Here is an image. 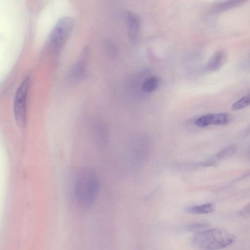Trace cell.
I'll use <instances>...</instances> for the list:
<instances>
[{"instance_id":"13","label":"cell","mask_w":250,"mask_h":250,"mask_svg":"<svg viewBox=\"0 0 250 250\" xmlns=\"http://www.w3.org/2000/svg\"><path fill=\"white\" fill-rule=\"evenodd\" d=\"M250 96L248 94L237 100L232 105V110H238L247 107L250 105Z\"/></svg>"},{"instance_id":"1","label":"cell","mask_w":250,"mask_h":250,"mask_svg":"<svg viewBox=\"0 0 250 250\" xmlns=\"http://www.w3.org/2000/svg\"><path fill=\"white\" fill-rule=\"evenodd\" d=\"M99 187V179L95 171L88 167L81 168L74 184V195L78 205L84 208L90 207L98 195Z\"/></svg>"},{"instance_id":"5","label":"cell","mask_w":250,"mask_h":250,"mask_svg":"<svg viewBox=\"0 0 250 250\" xmlns=\"http://www.w3.org/2000/svg\"><path fill=\"white\" fill-rule=\"evenodd\" d=\"M91 132L96 146L100 149L105 148L108 143L109 135L106 123L101 120L94 121L92 124Z\"/></svg>"},{"instance_id":"11","label":"cell","mask_w":250,"mask_h":250,"mask_svg":"<svg viewBox=\"0 0 250 250\" xmlns=\"http://www.w3.org/2000/svg\"><path fill=\"white\" fill-rule=\"evenodd\" d=\"M160 80L156 76H150L146 79L142 84V90L146 93L154 91L159 86Z\"/></svg>"},{"instance_id":"6","label":"cell","mask_w":250,"mask_h":250,"mask_svg":"<svg viewBox=\"0 0 250 250\" xmlns=\"http://www.w3.org/2000/svg\"><path fill=\"white\" fill-rule=\"evenodd\" d=\"M125 17L129 38L132 41L136 42L138 40L140 33V19L137 15L129 11L125 12Z\"/></svg>"},{"instance_id":"15","label":"cell","mask_w":250,"mask_h":250,"mask_svg":"<svg viewBox=\"0 0 250 250\" xmlns=\"http://www.w3.org/2000/svg\"><path fill=\"white\" fill-rule=\"evenodd\" d=\"M250 214V208L249 206L245 207L240 212V214L242 216L247 217L249 216Z\"/></svg>"},{"instance_id":"7","label":"cell","mask_w":250,"mask_h":250,"mask_svg":"<svg viewBox=\"0 0 250 250\" xmlns=\"http://www.w3.org/2000/svg\"><path fill=\"white\" fill-rule=\"evenodd\" d=\"M227 54L225 51L219 50L216 51L209 59L206 69L209 72L219 70L226 62Z\"/></svg>"},{"instance_id":"10","label":"cell","mask_w":250,"mask_h":250,"mask_svg":"<svg viewBox=\"0 0 250 250\" xmlns=\"http://www.w3.org/2000/svg\"><path fill=\"white\" fill-rule=\"evenodd\" d=\"M246 0H228L220 2L215 5L212 8L213 13H220L230 9L237 7L243 4Z\"/></svg>"},{"instance_id":"2","label":"cell","mask_w":250,"mask_h":250,"mask_svg":"<svg viewBox=\"0 0 250 250\" xmlns=\"http://www.w3.org/2000/svg\"><path fill=\"white\" fill-rule=\"evenodd\" d=\"M236 240L235 236L221 228H212L199 231L190 239V244L199 250H218L231 245Z\"/></svg>"},{"instance_id":"8","label":"cell","mask_w":250,"mask_h":250,"mask_svg":"<svg viewBox=\"0 0 250 250\" xmlns=\"http://www.w3.org/2000/svg\"><path fill=\"white\" fill-rule=\"evenodd\" d=\"M88 50L84 49L80 58L72 67L70 71V77L75 80L82 78L85 71L86 63L88 57Z\"/></svg>"},{"instance_id":"4","label":"cell","mask_w":250,"mask_h":250,"mask_svg":"<svg viewBox=\"0 0 250 250\" xmlns=\"http://www.w3.org/2000/svg\"><path fill=\"white\" fill-rule=\"evenodd\" d=\"M74 25V20L69 17L61 18L54 27L51 34L52 43L60 50L67 41Z\"/></svg>"},{"instance_id":"12","label":"cell","mask_w":250,"mask_h":250,"mask_svg":"<svg viewBox=\"0 0 250 250\" xmlns=\"http://www.w3.org/2000/svg\"><path fill=\"white\" fill-rule=\"evenodd\" d=\"M230 120L227 113L209 114V125H224L228 124Z\"/></svg>"},{"instance_id":"14","label":"cell","mask_w":250,"mask_h":250,"mask_svg":"<svg viewBox=\"0 0 250 250\" xmlns=\"http://www.w3.org/2000/svg\"><path fill=\"white\" fill-rule=\"evenodd\" d=\"M209 224L207 222H195L184 226L182 230L184 231H194L200 230L208 228Z\"/></svg>"},{"instance_id":"16","label":"cell","mask_w":250,"mask_h":250,"mask_svg":"<svg viewBox=\"0 0 250 250\" xmlns=\"http://www.w3.org/2000/svg\"><path fill=\"white\" fill-rule=\"evenodd\" d=\"M109 43H108V42L107 48H108V51L112 55L115 52V46L112 43H111V42Z\"/></svg>"},{"instance_id":"3","label":"cell","mask_w":250,"mask_h":250,"mask_svg":"<svg viewBox=\"0 0 250 250\" xmlns=\"http://www.w3.org/2000/svg\"><path fill=\"white\" fill-rule=\"evenodd\" d=\"M30 78L27 76L22 81L15 93L13 113L17 125L21 128L25 127L26 123L27 100Z\"/></svg>"},{"instance_id":"9","label":"cell","mask_w":250,"mask_h":250,"mask_svg":"<svg viewBox=\"0 0 250 250\" xmlns=\"http://www.w3.org/2000/svg\"><path fill=\"white\" fill-rule=\"evenodd\" d=\"M215 208V205L209 203L201 205L187 207L184 208V211L191 214H207L214 211Z\"/></svg>"}]
</instances>
